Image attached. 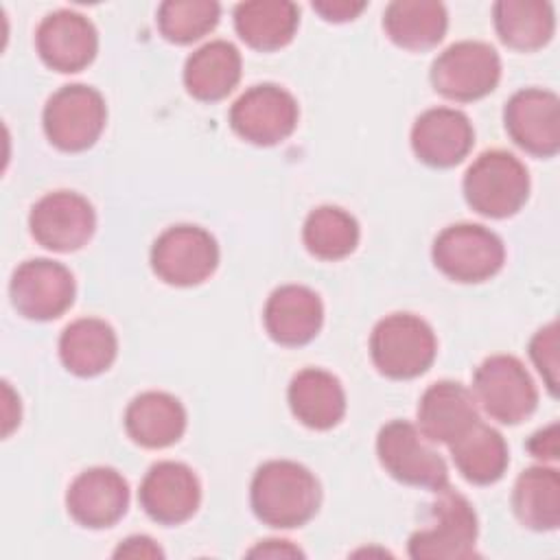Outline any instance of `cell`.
<instances>
[{"mask_svg": "<svg viewBox=\"0 0 560 560\" xmlns=\"http://www.w3.org/2000/svg\"><path fill=\"white\" fill-rule=\"evenodd\" d=\"M249 503L260 523L293 529L317 514L322 490L306 466L291 459H269L252 477Z\"/></svg>", "mask_w": 560, "mask_h": 560, "instance_id": "1", "label": "cell"}, {"mask_svg": "<svg viewBox=\"0 0 560 560\" xmlns=\"http://www.w3.org/2000/svg\"><path fill=\"white\" fill-rule=\"evenodd\" d=\"M438 339L433 328L418 315L392 313L376 322L370 335L374 368L394 381L424 374L435 361Z\"/></svg>", "mask_w": 560, "mask_h": 560, "instance_id": "2", "label": "cell"}, {"mask_svg": "<svg viewBox=\"0 0 560 560\" xmlns=\"http://www.w3.org/2000/svg\"><path fill=\"white\" fill-rule=\"evenodd\" d=\"M462 190L466 203L481 217L508 219L516 214L529 197V173L525 164L503 151H483L466 171Z\"/></svg>", "mask_w": 560, "mask_h": 560, "instance_id": "3", "label": "cell"}, {"mask_svg": "<svg viewBox=\"0 0 560 560\" xmlns=\"http://www.w3.org/2000/svg\"><path fill=\"white\" fill-rule=\"evenodd\" d=\"M435 494L429 525L409 536V556L416 560H464L477 556L479 525L470 501L451 486Z\"/></svg>", "mask_w": 560, "mask_h": 560, "instance_id": "4", "label": "cell"}, {"mask_svg": "<svg viewBox=\"0 0 560 560\" xmlns=\"http://www.w3.org/2000/svg\"><path fill=\"white\" fill-rule=\"evenodd\" d=\"M429 79L433 90L444 98L472 103L497 88L501 79V59L486 42H455L435 57Z\"/></svg>", "mask_w": 560, "mask_h": 560, "instance_id": "5", "label": "cell"}, {"mask_svg": "<svg viewBox=\"0 0 560 560\" xmlns=\"http://www.w3.org/2000/svg\"><path fill=\"white\" fill-rule=\"evenodd\" d=\"M435 267L455 282H483L497 276L505 262L503 241L477 223L444 228L431 249Z\"/></svg>", "mask_w": 560, "mask_h": 560, "instance_id": "6", "label": "cell"}, {"mask_svg": "<svg viewBox=\"0 0 560 560\" xmlns=\"http://www.w3.org/2000/svg\"><path fill=\"white\" fill-rule=\"evenodd\" d=\"M107 107L98 90L72 83L59 88L44 105L42 122L46 138L61 151L90 149L105 129Z\"/></svg>", "mask_w": 560, "mask_h": 560, "instance_id": "7", "label": "cell"}, {"mask_svg": "<svg viewBox=\"0 0 560 560\" xmlns=\"http://www.w3.org/2000/svg\"><path fill=\"white\" fill-rule=\"evenodd\" d=\"M472 396L501 424H518L538 407V389L525 365L512 354L488 357L472 376Z\"/></svg>", "mask_w": 560, "mask_h": 560, "instance_id": "8", "label": "cell"}, {"mask_svg": "<svg viewBox=\"0 0 560 560\" xmlns=\"http://www.w3.org/2000/svg\"><path fill=\"white\" fill-rule=\"evenodd\" d=\"M376 455L385 472L400 483L433 492L448 486L446 462L424 442L420 429L407 420H392L381 427Z\"/></svg>", "mask_w": 560, "mask_h": 560, "instance_id": "9", "label": "cell"}, {"mask_svg": "<svg viewBox=\"0 0 560 560\" xmlns=\"http://www.w3.org/2000/svg\"><path fill=\"white\" fill-rule=\"evenodd\" d=\"M219 265L214 236L199 225H173L151 247L153 273L173 287H195L208 280Z\"/></svg>", "mask_w": 560, "mask_h": 560, "instance_id": "10", "label": "cell"}, {"mask_svg": "<svg viewBox=\"0 0 560 560\" xmlns=\"http://www.w3.org/2000/svg\"><path fill=\"white\" fill-rule=\"evenodd\" d=\"M298 118V101L276 83L245 90L230 107L232 131L256 147H273L287 140L295 131Z\"/></svg>", "mask_w": 560, "mask_h": 560, "instance_id": "11", "label": "cell"}, {"mask_svg": "<svg viewBox=\"0 0 560 560\" xmlns=\"http://www.w3.org/2000/svg\"><path fill=\"white\" fill-rule=\"evenodd\" d=\"M72 271L48 258H33L22 262L9 282L11 304L20 315L35 322L61 317L74 302Z\"/></svg>", "mask_w": 560, "mask_h": 560, "instance_id": "12", "label": "cell"}, {"mask_svg": "<svg viewBox=\"0 0 560 560\" xmlns=\"http://www.w3.org/2000/svg\"><path fill=\"white\" fill-rule=\"evenodd\" d=\"M28 228L42 247L68 254L88 245L96 230V214L83 195L55 190L31 208Z\"/></svg>", "mask_w": 560, "mask_h": 560, "instance_id": "13", "label": "cell"}, {"mask_svg": "<svg viewBox=\"0 0 560 560\" xmlns=\"http://www.w3.org/2000/svg\"><path fill=\"white\" fill-rule=\"evenodd\" d=\"M503 125L514 144L534 158H553L560 151V101L542 88H525L510 96Z\"/></svg>", "mask_w": 560, "mask_h": 560, "instance_id": "14", "label": "cell"}, {"mask_svg": "<svg viewBox=\"0 0 560 560\" xmlns=\"http://www.w3.org/2000/svg\"><path fill=\"white\" fill-rule=\"evenodd\" d=\"M138 499L151 521L160 525H179L197 512L201 503V483L190 466L166 459L147 470Z\"/></svg>", "mask_w": 560, "mask_h": 560, "instance_id": "15", "label": "cell"}, {"mask_svg": "<svg viewBox=\"0 0 560 560\" xmlns=\"http://www.w3.org/2000/svg\"><path fill=\"white\" fill-rule=\"evenodd\" d=\"M35 46L48 68L66 74L79 72L94 61L98 33L83 13L59 9L39 22L35 31Z\"/></svg>", "mask_w": 560, "mask_h": 560, "instance_id": "16", "label": "cell"}, {"mask_svg": "<svg viewBox=\"0 0 560 560\" xmlns=\"http://www.w3.org/2000/svg\"><path fill=\"white\" fill-rule=\"evenodd\" d=\"M68 514L83 527L116 525L129 508L127 479L109 466H94L74 477L66 492Z\"/></svg>", "mask_w": 560, "mask_h": 560, "instance_id": "17", "label": "cell"}, {"mask_svg": "<svg viewBox=\"0 0 560 560\" xmlns=\"http://www.w3.org/2000/svg\"><path fill=\"white\" fill-rule=\"evenodd\" d=\"M475 144V129L468 116L453 107L422 112L411 127V149L420 162L433 168L459 164Z\"/></svg>", "mask_w": 560, "mask_h": 560, "instance_id": "18", "label": "cell"}, {"mask_svg": "<svg viewBox=\"0 0 560 560\" xmlns=\"http://www.w3.org/2000/svg\"><path fill=\"white\" fill-rule=\"evenodd\" d=\"M262 322L267 335L287 348L313 341L324 324L319 295L304 284H282L267 298Z\"/></svg>", "mask_w": 560, "mask_h": 560, "instance_id": "19", "label": "cell"}, {"mask_svg": "<svg viewBox=\"0 0 560 560\" xmlns=\"http://www.w3.org/2000/svg\"><path fill=\"white\" fill-rule=\"evenodd\" d=\"M479 420L472 392L457 381H438L420 396L418 429L429 442L451 444Z\"/></svg>", "mask_w": 560, "mask_h": 560, "instance_id": "20", "label": "cell"}, {"mask_svg": "<svg viewBox=\"0 0 560 560\" xmlns=\"http://www.w3.org/2000/svg\"><path fill=\"white\" fill-rule=\"evenodd\" d=\"M291 413L308 429L328 431L346 416V392L339 378L322 368L300 370L287 389Z\"/></svg>", "mask_w": 560, "mask_h": 560, "instance_id": "21", "label": "cell"}, {"mask_svg": "<svg viewBox=\"0 0 560 560\" xmlns=\"http://www.w3.org/2000/svg\"><path fill=\"white\" fill-rule=\"evenodd\" d=\"M127 435L144 448H166L186 431L184 405L166 392H144L125 409Z\"/></svg>", "mask_w": 560, "mask_h": 560, "instance_id": "22", "label": "cell"}, {"mask_svg": "<svg viewBox=\"0 0 560 560\" xmlns=\"http://www.w3.org/2000/svg\"><path fill=\"white\" fill-rule=\"evenodd\" d=\"M241 81V52L225 39L197 48L184 63L186 92L203 103L225 98Z\"/></svg>", "mask_w": 560, "mask_h": 560, "instance_id": "23", "label": "cell"}, {"mask_svg": "<svg viewBox=\"0 0 560 560\" xmlns=\"http://www.w3.org/2000/svg\"><path fill=\"white\" fill-rule=\"evenodd\" d=\"M300 24V9L289 0H247L234 7V28L254 50L284 48Z\"/></svg>", "mask_w": 560, "mask_h": 560, "instance_id": "24", "label": "cell"}, {"mask_svg": "<svg viewBox=\"0 0 560 560\" xmlns=\"http://www.w3.org/2000/svg\"><path fill=\"white\" fill-rule=\"evenodd\" d=\"M118 354L114 328L98 317H81L68 324L59 337V359L77 376L105 372Z\"/></svg>", "mask_w": 560, "mask_h": 560, "instance_id": "25", "label": "cell"}, {"mask_svg": "<svg viewBox=\"0 0 560 560\" xmlns=\"http://www.w3.org/2000/svg\"><path fill=\"white\" fill-rule=\"evenodd\" d=\"M446 7L438 0H394L385 7V35L405 50H429L444 39Z\"/></svg>", "mask_w": 560, "mask_h": 560, "instance_id": "26", "label": "cell"}, {"mask_svg": "<svg viewBox=\"0 0 560 560\" xmlns=\"http://www.w3.org/2000/svg\"><path fill=\"white\" fill-rule=\"evenodd\" d=\"M492 20L499 39L521 52L547 46L556 31L553 4L545 0H499Z\"/></svg>", "mask_w": 560, "mask_h": 560, "instance_id": "27", "label": "cell"}, {"mask_svg": "<svg viewBox=\"0 0 560 560\" xmlns=\"http://www.w3.org/2000/svg\"><path fill=\"white\" fill-rule=\"evenodd\" d=\"M448 448L459 475L475 486H488L499 481L510 464V453L503 435L481 420L475 422L455 442H451Z\"/></svg>", "mask_w": 560, "mask_h": 560, "instance_id": "28", "label": "cell"}, {"mask_svg": "<svg viewBox=\"0 0 560 560\" xmlns=\"http://www.w3.org/2000/svg\"><path fill=\"white\" fill-rule=\"evenodd\" d=\"M516 518L534 532H553L560 525V475L556 468L532 466L516 477L512 490Z\"/></svg>", "mask_w": 560, "mask_h": 560, "instance_id": "29", "label": "cell"}, {"mask_svg": "<svg viewBox=\"0 0 560 560\" xmlns=\"http://www.w3.org/2000/svg\"><path fill=\"white\" fill-rule=\"evenodd\" d=\"M357 219L339 206H319L308 212L302 241L306 249L319 260H341L359 245Z\"/></svg>", "mask_w": 560, "mask_h": 560, "instance_id": "30", "label": "cell"}, {"mask_svg": "<svg viewBox=\"0 0 560 560\" xmlns=\"http://www.w3.org/2000/svg\"><path fill=\"white\" fill-rule=\"evenodd\" d=\"M221 18L214 0H166L158 7V28L173 44H192L208 35Z\"/></svg>", "mask_w": 560, "mask_h": 560, "instance_id": "31", "label": "cell"}, {"mask_svg": "<svg viewBox=\"0 0 560 560\" xmlns=\"http://www.w3.org/2000/svg\"><path fill=\"white\" fill-rule=\"evenodd\" d=\"M560 337H558V322L542 326L529 341V357L536 370L540 372L547 389L551 396L558 394V365H560Z\"/></svg>", "mask_w": 560, "mask_h": 560, "instance_id": "32", "label": "cell"}, {"mask_svg": "<svg viewBox=\"0 0 560 560\" xmlns=\"http://www.w3.org/2000/svg\"><path fill=\"white\" fill-rule=\"evenodd\" d=\"M368 4L357 0H315L313 9L328 22L354 20Z\"/></svg>", "mask_w": 560, "mask_h": 560, "instance_id": "33", "label": "cell"}, {"mask_svg": "<svg viewBox=\"0 0 560 560\" xmlns=\"http://www.w3.org/2000/svg\"><path fill=\"white\" fill-rule=\"evenodd\" d=\"M527 451L532 453V457H538L542 462L558 459V424L553 422L536 431L527 442Z\"/></svg>", "mask_w": 560, "mask_h": 560, "instance_id": "34", "label": "cell"}, {"mask_svg": "<svg viewBox=\"0 0 560 560\" xmlns=\"http://www.w3.org/2000/svg\"><path fill=\"white\" fill-rule=\"evenodd\" d=\"M162 556L164 551L149 536H129L114 551V558H162Z\"/></svg>", "mask_w": 560, "mask_h": 560, "instance_id": "35", "label": "cell"}, {"mask_svg": "<svg viewBox=\"0 0 560 560\" xmlns=\"http://www.w3.org/2000/svg\"><path fill=\"white\" fill-rule=\"evenodd\" d=\"M247 556L252 558H298L304 556L298 547H293L289 540H265L260 545H256L254 549L247 551Z\"/></svg>", "mask_w": 560, "mask_h": 560, "instance_id": "36", "label": "cell"}]
</instances>
